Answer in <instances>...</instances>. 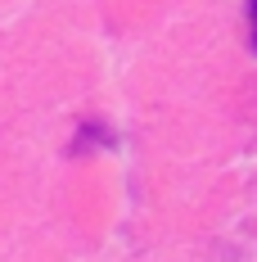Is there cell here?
<instances>
[{
	"label": "cell",
	"instance_id": "1",
	"mask_svg": "<svg viewBox=\"0 0 257 262\" xmlns=\"http://www.w3.org/2000/svg\"><path fill=\"white\" fill-rule=\"evenodd\" d=\"M248 14H253V46H257V0H248Z\"/></svg>",
	"mask_w": 257,
	"mask_h": 262
}]
</instances>
